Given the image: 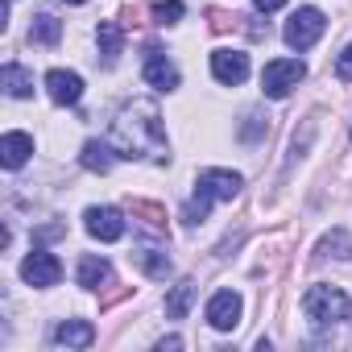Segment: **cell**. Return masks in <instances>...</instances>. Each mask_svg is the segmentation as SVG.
Instances as JSON below:
<instances>
[{
	"label": "cell",
	"mask_w": 352,
	"mask_h": 352,
	"mask_svg": "<svg viewBox=\"0 0 352 352\" xmlns=\"http://www.w3.org/2000/svg\"><path fill=\"white\" fill-rule=\"evenodd\" d=\"M112 145H116V153L129 157V162L149 157V153H153L157 162H166L170 153H166V129H162L157 104H153V100H129V104L116 112V120H112Z\"/></svg>",
	"instance_id": "1"
},
{
	"label": "cell",
	"mask_w": 352,
	"mask_h": 352,
	"mask_svg": "<svg viewBox=\"0 0 352 352\" xmlns=\"http://www.w3.org/2000/svg\"><path fill=\"white\" fill-rule=\"evenodd\" d=\"M302 311H307L311 323L331 327V323L352 319V298H348L340 286H311V290L302 294Z\"/></svg>",
	"instance_id": "2"
},
{
	"label": "cell",
	"mask_w": 352,
	"mask_h": 352,
	"mask_svg": "<svg viewBox=\"0 0 352 352\" xmlns=\"http://www.w3.org/2000/svg\"><path fill=\"white\" fill-rule=\"evenodd\" d=\"M302 79H307V67H302L298 58H274V63H265V71H261V91H265L270 100H286Z\"/></svg>",
	"instance_id": "3"
},
{
	"label": "cell",
	"mask_w": 352,
	"mask_h": 352,
	"mask_svg": "<svg viewBox=\"0 0 352 352\" xmlns=\"http://www.w3.org/2000/svg\"><path fill=\"white\" fill-rule=\"evenodd\" d=\"M323 30H327V17H323L319 9H298V13L286 21L282 38H286L290 50H311V46L323 38Z\"/></svg>",
	"instance_id": "4"
},
{
	"label": "cell",
	"mask_w": 352,
	"mask_h": 352,
	"mask_svg": "<svg viewBox=\"0 0 352 352\" xmlns=\"http://www.w3.org/2000/svg\"><path fill=\"white\" fill-rule=\"evenodd\" d=\"M21 278L30 282V286H58V278H63V261L54 257V253H46V249H34L25 261H21Z\"/></svg>",
	"instance_id": "5"
},
{
	"label": "cell",
	"mask_w": 352,
	"mask_h": 352,
	"mask_svg": "<svg viewBox=\"0 0 352 352\" xmlns=\"http://www.w3.org/2000/svg\"><path fill=\"white\" fill-rule=\"evenodd\" d=\"M241 187H245V179H241L236 170H204L199 183H195V191L208 195L212 204H216V199H236Z\"/></svg>",
	"instance_id": "6"
},
{
	"label": "cell",
	"mask_w": 352,
	"mask_h": 352,
	"mask_svg": "<svg viewBox=\"0 0 352 352\" xmlns=\"http://www.w3.org/2000/svg\"><path fill=\"white\" fill-rule=\"evenodd\" d=\"M212 75H216V83H224V87L245 83V79H249V54H245V50H216V54H212Z\"/></svg>",
	"instance_id": "7"
},
{
	"label": "cell",
	"mask_w": 352,
	"mask_h": 352,
	"mask_svg": "<svg viewBox=\"0 0 352 352\" xmlns=\"http://www.w3.org/2000/svg\"><path fill=\"white\" fill-rule=\"evenodd\" d=\"M208 323L216 331H232L241 323V294L236 290H216L208 302Z\"/></svg>",
	"instance_id": "8"
},
{
	"label": "cell",
	"mask_w": 352,
	"mask_h": 352,
	"mask_svg": "<svg viewBox=\"0 0 352 352\" xmlns=\"http://www.w3.org/2000/svg\"><path fill=\"white\" fill-rule=\"evenodd\" d=\"M83 224L96 241H120L124 236V216L116 208H87L83 212Z\"/></svg>",
	"instance_id": "9"
},
{
	"label": "cell",
	"mask_w": 352,
	"mask_h": 352,
	"mask_svg": "<svg viewBox=\"0 0 352 352\" xmlns=\"http://www.w3.org/2000/svg\"><path fill=\"white\" fill-rule=\"evenodd\" d=\"M129 257H133V265H137L145 278H153V282H166V278L174 274V261H170L166 249H157V245H137Z\"/></svg>",
	"instance_id": "10"
},
{
	"label": "cell",
	"mask_w": 352,
	"mask_h": 352,
	"mask_svg": "<svg viewBox=\"0 0 352 352\" xmlns=\"http://www.w3.org/2000/svg\"><path fill=\"white\" fill-rule=\"evenodd\" d=\"M145 83L149 87H157V91H174L179 87V67H174L162 50H145Z\"/></svg>",
	"instance_id": "11"
},
{
	"label": "cell",
	"mask_w": 352,
	"mask_h": 352,
	"mask_svg": "<svg viewBox=\"0 0 352 352\" xmlns=\"http://www.w3.org/2000/svg\"><path fill=\"white\" fill-rule=\"evenodd\" d=\"M46 91H50V100L54 104H63V108H71V104H79L83 100V79L75 75V71H50L46 75Z\"/></svg>",
	"instance_id": "12"
},
{
	"label": "cell",
	"mask_w": 352,
	"mask_h": 352,
	"mask_svg": "<svg viewBox=\"0 0 352 352\" xmlns=\"http://www.w3.org/2000/svg\"><path fill=\"white\" fill-rule=\"evenodd\" d=\"M54 344L58 348H91L96 344V327L87 319H63L54 327Z\"/></svg>",
	"instance_id": "13"
},
{
	"label": "cell",
	"mask_w": 352,
	"mask_h": 352,
	"mask_svg": "<svg viewBox=\"0 0 352 352\" xmlns=\"http://www.w3.org/2000/svg\"><path fill=\"white\" fill-rule=\"evenodd\" d=\"M34 153V137L30 133H5L0 137V162H5L9 170H21Z\"/></svg>",
	"instance_id": "14"
},
{
	"label": "cell",
	"mask_w": 352,
	"mask_h": 352,
	"mask_svg": "<svg viewBox=\"0 0 352 352\" xmlns=\"http://www.w3.org/2000/svg\"><path fill=\"white\" fill-rule=\"evenodd\" d=\"M129 216L145 228V232H153V236H170V224H166V208H157V204H145V199H133L129 204Z\"/></svg>",
	"instance_id": "15"
},
{
	"label": "cell",
	"mask_w": 352,
	"mask_h": 352,
	"mask_svg": "<svg viewBox=\"0 0 352 352\" xmlns=\"http://www.w3.org/2000/svg\"><path fill=\"white\" fill-rule=\"evenodd\" d=\"M116 157H120V153H116V145H108V141H87L83 153H79L83 170H91V174H108Z\"/></svg>",
	"instance_id": "16"
},
{
	"label": "cell",
	"mask_w": 352,
	"mask_h": 352,
	"mask_svg": "<svg viewBox=\"0 0 352 352\" xmlns=\"http://www.w3.org/2000/svg\"><path fill=\"white\" fill-rule=\"evenodd\" d=\"M0 83H5V91H9L13 100L34 96V71H25L21 63H5V71H0Z\"/></svg>",
	"instance_id": "17"
},
{
	"label": "cell",
	"mask_w": 352,
	"mask_h": 352,
	"mask_svg": "<svg viewBox=\"0 0 352 352\" xmlns=\"http://www.w3.org/2000/svg\"><path fill=\"white\" fill-rule=\"evenodd\" d=\"M195 282L191 278H183L179 286H170V294H166V319H187V311H191V302H195Z\"/></svg>",
	"instance_id": "18"
},
{
	"label": "cell",
	"mask_w": 352,
	"mask_h": 352,
	"mask_svg": "<svg viewBox=\"0 0 352 352\" xmlns=\"http://www.w3.org/2000/svg\"><path fill=\"white\" fill-rule=\"evenodd\" d=\"M96 42H100V58L112 67V63L120 58V50H124V30H120L116 21H100V30H96Z\"/></svg>",
	"instance_id": "19"
},
{
	"label": "cell",
	"mask_w": 352,
	"mask_h": 352,
	"mask_svg": "<svg viewBox=\"0 0 352 352\" xmlns=\"http://www.w3.org/2000/svg\"><path fill=\"white\" fill-rule=\"evenodd\" d=\"M108 278H112V265H108L104 257H83V261H79V286H83V290H100Z\"/></svg>",
	"instance_id": "20"
},
{
	"label": "cell",
	"mask_w": 352,
	"mask_h": 352,
	"mask_svg": "<svg viewBox=\"0 0 352 352\" xmlns=\"http://www.w3.org/2000/svg\"><path fill=\"white\" fill-rule=\"evenodd\" d=\"M58 38H63V21L50 17V13H38L34 25H30V42H38V46H58Z\"/></svg>",
	"instance_id": "21"
},
{
	"label": "cell",
	"mask_w": 352,
	"mask_h": 352,
	"mask_svg": "<svg viewBox=\"0 0 352 352\" xmlns=\"http://www.w3.org/2000/svg\"><path fill=\"white\" fill-rule=\"evenodd\" d=\"M319 253H331V257H352V236H348L344 228H336V232H327V236L319 241Z\"/></svg>",
	"instance_id": "22"
},
{
	"label": "cell",
	"mask_w": 352,
	"mask_h": 352,
	"mask_svg": "<svg viewBox=\"0 0 352 352\" xmlns=\"http://www.w3.org/2000/svg\"><path fill=\"white\" fill-rule=\"evenodd\" d=\"M183 0H157V5H153V21L157 25H179L183 21Z\"/></svg>",
	"instance_id": "23"
},
{
	"label": "cell",
	"mask_w": 352,
	"mask_h": 352,
	"mask_svg": "<svg viewBox=\"0 0 352 352\" xmlns=\"http://www.w3.org/2000/svg\"><path fill=\"white\" fill-rule=\"evenodd\" d=\"M265 133H270V116L249 112V116H245V124H241V141H249V145H253V141H261Z\"/></svg>",
	"instance_id": "24"
},
{
	"label": "cell",
	"mask_w": 352,
	"mask_h": 352,
	"mask_svg": "<svg viewBox=\"0 0 352 352\" xmlns=\"http://www.w3.org/2000/svg\"><path fill=\"white\" fill-rule=\"evenodd\" d=\"M208 212H212V199L195 191V199H187V208H183V220H187V224H204Z\"/></svg>",
	"instance_id": "25"
},
{
	"label": "cell",
	"mask_w": 352,
	"mask_h": 352,
	"mask_svg": "<svg viewBox=\"0 0 352 352\" xmlns=\"http://www.w3.org/2000/svg\"><path fill=\"white\" fill-rule=\"evenodd\" d=\"M336 79H340V83H352V42H348L344 54L336 58Z\"/></svg>",
	"instance_id": "26"
},
{
	"label": "cell",
	"mask_w": 352,
	"mask_h": 352,
	"mask_svg": "<svg viewBox=\"0 0 352 352\" xmlns=\"http://www.w3.org/2000/svg\"><path fill=\"white\" fill-rule=\"evenodd\" d=\"M253 5H257V13H274V9L286 5V0H253Z\"/></svg>",
	"instance_id": "27"
},
{
	"label": "cell",
	"mask_w": 352,
	"mask_h": 352,
	"mask_svg": "<svg viewBox=\"0 0 352 352\" xmlns=\"http://www.w3.org/2000/svg\"><path fill=\"white\" fill-rule=\"evenodd\" d=\"M157 348H183V340L179 336H166V340H157Z\"/></svg>",
	"instance_id": "28"
},
{
	"label": "cell",
	"mask_w": 352,
	"mask_h": 352,
	"mask_svg": "<svg viewBox=\"0 0 352 352\" xmlns=\"http://www.w3.org/2000/svg\"><path fill=\"white\" fill-rule=\"evenodd\" d=\"M63 5H87V0H63Z\"/></svg>",
	"instance_id": "29"
}]
</instances>
